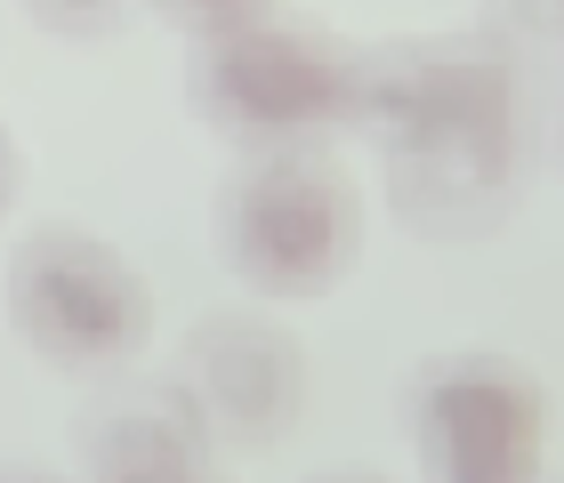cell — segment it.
Returning a JSON list of instances; mask_svg holds the SVG:
<instances>
[{
	"label": "cell",
	"instance_id": "2",
	"mask_svg": "<svg viewBox=\"0 0 564 483\" xmlns=\"http://www.w3.org/2000/svg\"><path fill=\"white\" fill-rule=\"evenodd\" d=\"M226 274L259 298V307H315L355 274L371 234V201L323 138L299 145H250L226 169L218 210H210Z\"/></svg>",
	"mask_w": 564,
	"mask_h": 483
},
{
	"label": "cell",
	"instance_id": "9",
	"mask_svg": "<svg viewBox=\"0 0 564 483\" xmlns=\"http://www.w3.org/2000/svg\"><path fill=\"white\" fill-rule=\"evenodd\" d=\"M33 17L48 33H65V41H97V33L121 24V0H33Z\"/></svg>",
	"mask_w": 564,
	"mask_h": 483
},
{
	"label": "cell",
	"instance_id": "3",
	"mask_svg": "<svg viewBox=\"0 0 564 483\" xmlns=\"http://www.w3.org/2000/svg\"><path fill=\"white\" fill-rule=\"evenodd\" d=\"M194 113L218 138L250 145H299L330 138L371 113V57L339 48L315 24H235V33L194 41Z\"/></svg>",
	"mask_w": 564,
	"mask_h": 483
},
{
	"label": "cell",
	"instance_id": "4",
	"mask_svg": "<svg viewBox=\"0 0 564 483\" xmlns=\"http://www.w3.org/2000/svg\"><path fill=\"white\" fill-rule=\"evenodd\" d=\"M9 330L48 371H121L153 339V290L89 226H33L9 250Z\"/></svg>",
	"mask_w": 564,
	"mask_h": 483
},
{
	"label": "cell",
	"instance_id": "12",
	"mask_svg": "<svg viewBox=\"0 0 564 483\" xmlns=\"http://www.w3.org/2000/svg\"><path fill=\"white\" fill-rule=\"evenodd\" d=\"M315 483H388V475H371V468H330V475H315Z\"/></svg>",
	"mask_w": 564,
	"mask_h": 483
},
{
	"label": "cell",
	"instance_id": "7",
	"mask_svg": "<svg viewBox=\"0 0 564 483\" xmlns=\"http://www.w3.org/2000/svg\"><path fill=\"white\" fill-rule=\"evenodd\" d=\"M89 483H235L226 451L177 411V395H145L106 427H89Z\"/></svg>",
	"mask_w": 564,
	"mask_h": 483
},
{
	"label": "cell",
	"instance_id": "5",
	"mask_svg": "<svg viewBox=\"0 0 564 483\" xmlns=\"http://www.w3.org/2000/svg\"><path fill=\"white\" fill-rule=\"evenodd\" d=\"M420 483H549V387L517 354H444L412 387Z\"/></svg>",
	"mask_w": 564,
	"mask_h": 483
},
{
	"label": "cell",
	"instance_id": "11",
	"mask_svg": "<svg viewBox=\"0 0 564 483\" xmlns=\"http://www.w3.org/2000/svg\"><path fill=\"white\" fill-rule=\"evenodd\" d=\"M0 483H65V475H48V468H24V460H17V468H0Z\"/></svg>",
	"mask_w": 564,
	"mask_h": 483
},
{
	"label": "cell",
	"instance_id": "6",
	"mask_svg": "<svg viewBox=\"0 0 564 483\" xmlns=\"http://www.w3.org/2000/svg\"><path fill=\"white\" fill-rule=\"evenodd\" d=\"M306 347L274 315H202L177 347V411H186L218 451H274L306 419Z\"/></svg>",
	"mask_w": 564,
	"mask_h": 483
},
{
	"label": "cell",
	"instance_id": "13",
	"mask_svg": "<svg viewBox=\"0 0 564 483\" xmlns=\"http://www.w3.org/2000/svg\"><path fill=\"white\" fill-rule=\"evenodd\" d=\"M556 169H564V113H556Z\"/></svg>",
	"mask_w": 564,
	"mask_h": 483
},
{
	"label": "cell",
	"instance_id": "10",
	"mask_svg": "<svg viewBox=\"0 0 564 483\" xmlns=\"http://www.w3.org/2000/svg\"><path fill=\"white\" fill-rule=\"evenodd\" d=\"M17 186H24V154H17V130L0 121V218L17 210Z\"/></svg>",
	"mask_w": 564,
	"mask_h": 483
},
{
	"label": "cell",
	"instance_id": "8",
	"mask_svg": "<svg viewBox=\"0 0 564 483\" xmlns=\"http://www.w3.org/2000/svg\"><path fill=\"white\" fill-rule=\"evenodd\" d=\"M177 33H194V41H210V33H235V24H259L274 17V0H153Z\"/></svg>",
	"mask_w": 564,
	"mask_h": 483
},
{
	"label": "cell",
	"instance_id": "1",
	"mask_svg": "<svg viewBox=\"0 0 564 483\" xmlns=\"http://www.w3.org/2000/svg\"><path fill=\"white\" fill-rule=\"evenodd\" d=\"M371 130L388 210L435 242L492 234L517 194V73L476 41L379 48L371 57Z\"/></svg>",
	"mask_w": 564,
	"mask_h": 483
}]
</instances>
